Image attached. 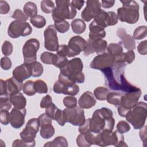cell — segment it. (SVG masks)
Returning a JSON list of instances; mask_svg holds the SVG:
<instances>
[{"label": "cell", "instance_id": "6da1fadb", "mask_svg": "<svg viewBox=\"0 0 147 147\" xmlns=\"http://www.w3.org/2000/svg\"><path fill=\"white\" fill-rule=\"evenodd\" d=\"M122 54L115 57V61L113 66L101 71L105 76V84L111 90L126 93L136 90L138 87L130 84L125 78L124 74L126 64L122 60Z\"/></svg>", "mask_w": 147, "mask_h": 147}, {"label": "cell", "instance_id": "7a4b0ae2", "mask_svg": "<svg viewBox=\"0 0 147 147\" xmlns=\"http://www.w3.org/2000/svg\"><path fill=\"white\" fill-rule=\"evenodd\" d=\"M113 114V111L109 108L102 107L96 110L92 118H88L90 131L97 134L102 130L113 131L115 124Z\"/></svg>", "mask_w": 147, "mask_h": 147}, {"label": "cell", "instance_id": "3957f363", "mask_svg": "<svg viewBox=\"0 0 147 147\" xmlns=\"http://www.w3.org/2000/svg\"><path fill=\"white\" fill-rule=\"evenodd\" d=\"M83 64L79 57L74 58L68 62L63 67L60 68V73L68 77L74 83H83L85 76L82 72Z\"/></svg>", "mask_w": 147, "mask_h": 147}, {"label": "cell", "instance_id": "277c9868", "mask_svg": "<svg viewBox=\"0 0 147 147\" xmlns=\"http://www.w3.org/2000/svg\"><path fill=\"white\" fill-rule=\"evenodd\" d=\"M122 6L117 9V16L122 22L130 24L136 23L139 19V5L135 1H121Z\"/></svg>", "mask_w": 147, "mask_h": 147}, {"label": "cell", "instance_id": "5b68a950", "mask_svg": "<svg viewBox=\"0 0 147 147\" xmlns=\"http://www.w3.org/2000/svg\"><path fill=\"white\" fill-rule=\"evenodd\" d=\"M95 145L100 146L114 145L116 147L127 146L125 143L123 134L117 130H102L95 135Z\"/></svg>", "mask_w": 147, "mask_h": 147}, {"label": "cell", "instance_id": "8992f818", "mask_svg": "<svg viewBox=\"0 0 147 147\" xmlns=\"http://www.w3.org/2000/svg\"><path fill=\"white\" fill-rule=\"evenodd\" d=\"M146 115L147 104L144 102H140L127 113L125 118L134 129H140L145 125Z\"/></svg>", "mask_w": 147, "mask_h": 147}, {"label": "cell", "instance_id": "52a82bcc", "mask_svg": "<svg viewBox=\"0 0 147 147\" xmlns=\"http://www.w3.org/2000/svg\"><path fill=\"white\" fill-rule=\"evenodd\" d=\"M56 6L54 9L52 17L55 22L65 19H73L76 14V10L71 5L69 1H56Z\"/></svg>", "mask_w": 147, "mask_h": 147}, {"label": "cell", "instance_id": "ba28073f", "mask_svg": "<svg viewBox=\"0 0 147 147\" xmlns=\"http://www.w3.org/2000/svg\"><path fill=\"white\" fill-rule=\"evenodd\" d=\"M141 95V90L139 88L136 90L125 93L122 95L121 103L118 107V114L122 117H125L127 113L138 102Z\"/></svg>", "mask_w": 147, "mask_h": 147}, {"label": "cell", "instance_id": "9c48e42d", "mask_svg": "<svg viewBox=\"0 0 147 147\" xmlns=\"http://www.w3.org/2000/svg\"><path fill=\"white\" fill-rule=\"evenodd\" d=\"M40 126L38 118H33L29 119L25 128L21 131L20 135L21 139L26 142L29 147L35 146V138Z\"/></svg>", "mask_w": 147, "mask_h": 147}, {"label": "cell", "instance_id": "30bf717a", "mask_svg": "<svg viewBox=\"0 0 147 147\" xmlns=\"http://www.w3.org/2000/svg\"><path fill=\"white\" fill-rule=\"evenodd\" d=\"M32 32V28L28 22L19 20L13 21L7 29V34L12 38H18L20 36L25 37L30 34Z\"/></svg>", "mask_w": 147, "mask_h": 147}, {"label": "cell", "instance_id": "8fae6325", "mask_svg": "<svg viewBox=\"0 0 147 147\" xmlns=\"http://www.w3.org/2000/svg\"><path fill=\"white\" fill-rule=\"evenodd\" d=\"M39 48L40 42L36 38H30L26 41L22 48L24 63L30 64L36 61V53Z\"/></svg>", "mask_w": 147, "mask_h": 147}, {"label": "cell", "instance_id": "7c38bea8", "mask_svg": "<svg viewBox=\"0 0 147 147\" xmlns=\"http://www.w3.org/2000/svg\"><path fill=\"white\" fill-rule=\"evenodd\" d=\"M67 122L71 123L74 126H81L86 121L84 112L83 109L77 106L73 108H65L63 110Z\"/></svg>", "mask_w": 147, "mask_h": 147}, {"label": "cell", "instance_id": "4fadbf2b", "mask_svg": "<svg viewBox=\"0 0 147 147\" xmlns=\"http://www.w3.org/2000/svg\"><path fill=\"white\" fill-rule=\"evenodd\" d=\"M115 61V57L104 52L95 56L90 63V67L92 69L102 71L108 67L113 66Z\"/></svg>", "mask_w": 147, "mask_h": 147}, {"label": "cell", "instance_id": "5bb4252c", "mask_svg": "<svg viewBox=\"0 0 147 147\" xmlns=\"http://www.w3.org/2000/svg\"><path fill=\"white\" fill-rule=\"evenodd\" d=\"M44 47L50 51H57L59 45L57 31L54 25H49L44 30Z\"/></svg>", "mask_w": 147, "mask_h": 147}, {"label": "cell", "instance_id": "9a60e30c", "mask_svg": "<svg viewBox=\"0 0 147 147\" xmlns=\"http://www.w3.org/2000/svg\"><path fill=\"white\" fill-rule=\"evenodd\" d=\"M98 25L105 28L109 26H113L118 23L117 14L114 11L106 12L101 9L93 20Z\"/></svg>", "mask_w": 147, "mask_h": 147}, {"label": "cell", "instance_id": "2e32d148", "mask_svg": "<svg viewBox=\"0 0 147 147\" xmlns=\"http://www.w3.org/2000/svg\"><path fill=\"white\" fill-rule=\"evenodd\" d=\"M87 45V42L79 36H75L70 38L68 43L67 57H72L84 51Z\"/></svg>", "mask_w": 147, "mask_h": 147}, {"label": "cell", "instance_id": "e0dca14e", "mask_svg": "<svg viewBox=\"0 0 147 147\" xmlns=\"http://www.w3.org/2000/svg\"><path fill=\"white\" fill-rule=\"evenodd\" d=\"M86 3V7L81 13V17L83 21L88 22L99 13L101 10V3L98 0H88Z\"/></svg>", "mask_w": 147, "mask_h": 147}, {"label": "cell", "instance_id": "ac0fdd59", "mask_svg": "<svg viewBox=\"0 0 147 147\" xmlns=\"http://www.w3.org/2000/svg\"><path fill=\"white\" fill-rule=\"evenodd\" d=\"M53 90L56 94L75 96L78 94L79 87L75 83H63L57 80L53 84Z\"/></svg>", "mask_w": 147, "mask_h": 147}, {"label": "cell", "instance_id": "d6986e66", "mask_svg": "<svg viewBox=\"0 0 147 147\" xmlns=\"http://www.w3.org/2000/svg\"><path fill=\"white\" fill-rule=\"evenodd\" d=\"M87 42V45L84 51V55L86 56H87L93 53L99 54L103 52L107 48V42L104 40L93 41L88 39Z\"/></svg>", "mask_w": 147, "mask_h": 147}, {"label": "cell", "instance_id": "ffe728a7", "mask_svg": "<svg viewBox=\"0 0 147 147\" xmlns=\"http://www.w3.org/2000/svg\"><path fill=\"white\" fill-rule=\"evenodd\" d=\"M10 114V123L11 126L15 129L20 128L25 122V117L26 114V109H18L14 107Z\"/></svg>", "mask_w": 147, "mask_h": 147}, {"label": "cell", "instance_id": "44dd1931", "mask_svg": "<svg viewBox=\"0 0 147 147\" xmlns=\"http://www.w3.org/2000/svg\"><path fill=\"white\" fill-rule=\"evenodd\" d=\"M117 35L121 39L120 44L127 50H134L136 48V42L133 37L126 33V30L120 28L117 30Z\"/></svg>", "mask_w": 147, "mask_h": 147}, {"label": "cell", "instance_id": "7402d4cb", "mask_svg": "<svg viewBox=\"0 0 147 147\" xmlns=\"http://www.w3.org/2000/svg\"><path fill=\"white\" fill-rule=\"evenodd\" d=\"M31 76L32 71L29 64L24 63L16 67L13 71V76L21 82L29 78Z\"/></svg>", "mask_w": 147, "mask_h": 147}, {"label": "cell", "instance_id": "603a6c76", "mask_svg": "<svg viewBox=\"0 0 147 147\" xmlns=\"http://www.w3.org/2000/svg\"><path fill=\"white\" fill-rule=\"evenodd\" d=\"M96 99H95L92 93L89 91L84 92L79 98L78 105L82 109H90L94 106L96 104Z\"/></svg>", "mask_w": 147, "mask_h": 147}, {"label": "cell", "instance_id": "cb8c5ba5", "mask_svg": "<svg viewBox=\"0 0 147 147\" xmlns=\"http://www.w3.org/2000/svg\"><path fill=\"white\" fill-rule=\"evenodd\" d=\"M90 33L89 39L91 40H102L106 36V31L105 29L98 25L94 21H92L89 25Z\"/></svg>", "mask_w": 147, "mask_h": 147}, {"label": "cell", "instance_id": "d4e9b609", "mask_svg": "<svg viewBox=\"0 0 147 147\" xmlns=\"http://www.w3.org/2000/svg\"><path fill=\"white\" fill-rule=\"evenodd\" d=\"M95 135L92 132L80 133L76 138V144L79 147H89L95 145Z\"/></svg>", "mask_w": 147, "mask_h": 147}, {"label": "cell", "instance_id": "484cf974", "mask_svg": "<svg viewBox=\"0 0 147 147\" xmlns=\"http://www.w3.org/2000/svg\"><path fill=\"white\" fill-rule=\"evenodd\" d=\"M7 93L10 96L20 92L23 88L22 82H19L13 76L5 80Z\"/></svg>", "mask_w": 147, "mask_h": 147}, {"label": "cell", "instance_id": "4316f807", "mask_svg": "<svg viewBox=\"0 0 147 147\" xmlns=\"http://www.w3.org/2000/svg\"><path fill=\"white\" fill-rule=\"evenodd\" d=\"M10 101L14 107L18 109H22L25 107L26 99L21 92H18L10 96Z\"/></svg>", "mask_w": 147, "mask_h": 147}, {"label": "cell", "instance_id": "83f0119b", "mask_svg": "<svg viewBox=\"0 0 147 147\" xmlns=\"http://www.w3.org/2000/svg\"><path fill=\"white\" fill-rule=\"evenodd\" d=\"M71 25L74 33L78 34L83 33L86 28V25L84 21L79 18L74 20Z\"/></svg>", "mask_w": 147, "mask_h": 147}, {"label": "cell", "instance_id": "f1b7e54d", "mask_svg": "<svg viewBox=\"0 0 147 147\" xmlns=\"http://www.w3.org/2000/svg\"><path fill=\"white\" fill-rule=\"evenodd\" d=\"M122 94L117 92H110L108 94L106 100L107 102L116 107H118L121 103Z\"/></svg>", "mask_w": 147, "mask_h": 147}, {"label": "cell", "instance_id": "f546056e", "mask_svg": "<svg viewBox=\"0 0 147 147\" xmlns=\"http://www.w3.org/2000/svg\"><path fill=\"white\" fill-rule=\"evenodd\" d=\"M58 56L57 55L49 52H44L40 56L41 61L46 64H52L55 65Z\"/></svg>", "mask_w": 147, "mask_h": 147}, {"label": "cell", "instance_id": "4dcf8cb0", "mask_svg": "<svg viewBox=\"0 0 147 147\" xmlns=\"http://www.w3.org/2000/svg\"><path fill=\"white\" fill-rule=\"evenodd\" d=\"M37 5L32 2L29 1L26 2L24 6V12L28 17H33L37 15Z\"/></svg>", "mask_w": 147, "mask_h": 147}, {"label": "cell", "instance_id": "1f68e13d", "mask_svg": "<svg viewBox=\"0 0 147 147\" xmlns=\"http://www.w3.org/2000/svg\"><path fill=\"white\" fill-rule=\"evenodd\" d=\"M68 142L66 138L63 136H58L56 137L52 141H49L44 144V146H62V147H67Z\"/></svg>", "mask_w": 147, "mask_h": 147}, {"label": "cell", "instance_id": "d6a6232c", "mask_svg": "<svg viewBox=\"0 0 147 147\" xmlns=\"http://www.w3.org/2000/svg\"><path fill=\"white\" fill-rule=\"evenodd\" d=\"M108 53L115 57L120 56L123 53V47L119 44L110 43L107 46Z\"/></svg>", "mask_w": 147, "mask_h": 147}, {"label": "cell", "instance_id": "836d02e7", "mask_svg": "<svg viewBox=\"0 0 147 147\" xmlns=\"http://www.w3.org/2000/svg\"><path fill=\"white\" fill-rule=\"evenodd\" d=\"M40 127V136L42 138L48 139L53 136L55 133V129L51 124L41 126Z\"/></svg>", "mask_w": 147, "mask_h": 147}, {"label": "cell", "instance_id": "e575fe53", "mask_svg": "<svg viewBox=\"0 0 147 147\" xmlns=\"http://www.w3.org/2000/svg\"><path fill=\"white\" fill-rule=\"evenodd\" d=\"M31 68L32 76L33 77H39L40 76L44 71L43 66L38 61H34L30 64H29Z\"/></svg>", "mask_w": 147, "mask_h": 147}, {"label": "cell", "instance_id": "d590c367", "mask_svg": "<svg viewBox=\"0 0 147 147\" xmlns=\"http://www.w3.org/2000/svg\"><path fill=\"white\" fill-rule=\"evenodd\" d=\"M109 90L106 87H98L94 91V95L96 99L99 100H105L109 93Z\"/></svg>", "mask_w": 147, "mask_h": 147}, {"label": "cell", "instance_id": "8d00e7d4", "mask_svg": "<svg viewBox=\"0 0 147 147\" xmlns=\"http://www.w3.org/2000/svg\"><path fill=\"white\" fill-rule=\"evenodd\" d=\"M30 21L33 26L40 29L45 26L46 24L45 18L41 15H36L30 19Z\"/></svg>", "mask_w": 147, "mask_h": 147}, {"label": "cell", "instance_id": "74e56055", "mask_svg": "<svg viewBox=\"0 0 147 147\" xmlns=\"http://www.w3.org/2000/svg\"><path fill=\"white\" fill-rule=\"evenodd\" d=\"M12 103L10 101V95L7 94L0 95V109L1 110H9L11 107Z\"/></svg>", "mask_w": 147, "mask_h": 147}, {"label": "cell", "instance_id": "f35d334b", "mask_svg": "<svg viewBox=\"0 0 147 147\" xmlns=\"http://www.w3.org/2000/svg\"><path fill=\"white\" fill-rule=\"evenodd\" d=\"M40 7L41 10L45 13H52L55 7V3L52 1L43 0L40 3Z\"/></svg>", "mask_w": 147, "mask_h": 147}, {"label": "cell", "instance_id": "ab89813d", "mask_svg": "<svg viewBox=\"0 0 147 147\" xmlns=\"http://www.w3.org/2000/svg\"><path fill=\"white\" fill-rule=\"evenodd\" d=\"M147 35L146 26H140L137 27L134 31L133 38L135 40H141Z\"/></svg>", "mask_w": 147, "mask_h": 147}, {"label": "cell", "instance_id": "60d3db41", "mask_svg": "<svg viewBox=\"0 0 147 147\" xmlns=\"http://www.w3.org/2000/svg\"><path fill=\"white\" fill-rule=\"evenodd\" d=\"M34 87L36 92L39 94H47L48 92V87L46 83L40 79L34 82Z\"/></svg>", "mask_w": 147, "mask_h": 147}, {"label": "cell", "instance_id": "b9f144b4", "mask_svg": "<svg viewBox=\"0 0 147 147\" xmlns=\"http://www.w3.org/2000/svg\"><path fill=\"white\" fill-rule=\"evenodd\" d=\"M23 92L25 94L28 96L34 95L36 92L34 87V82L32 80H28L23 85Z\"/></svg>", "mask_w": 147, "mask_h": 147}, {"label": "cell", "instance_id": "7bdbcfd3", "mask_svg": "<svg viewBox=\"0 0 147 147\" xmlns=\"http://www.w3.org/2000/svg\"><path fill=\"white\" fill-rule=\"evenodd\" d=\"M53 119L56 121L60 126L65 125L67 122L66 117L64 111L59 109L56 110Z\"/></svg>", "mask_w": 147, "mask_h": 147}, {"label": "cell", "instance_id": "ee69618b", "mask_svg": "<svg viewBox=\"0 0 147 147\" xmlns=\"http://www.w3.org/2000/svg\"><path fill=\"white\" fill-rule=\"evenodd\" d=\"M54 26L59 32L61 33H64L67 32L69 29V24L68 21L64 20L57 22H55Z\"/></svg>", "mask_w": 147, "mask_h": 147}, {"label": "cell", "instance_id": "f6af8a7d", "mask_svg": "<svg viewBox=\"0 0 147 147\" xmlns=\"http://www.w3.org/2000/svg\"><path fill=\"white\" fill-rule=\"evenodd\" d=\"M63 104L67 108H73L77 106V99L74 96H65L63 99Z\"/></svg>", "mask_w": 147, "mask_h": 147}, {"label": "cell", "instance_id": "bcb514c9", "mask_svg": "<svg viewBox=\"0 0 147 147\" xmlns=\"http://www.w3.org/2000/svg\"><path fill=\"white\" fill-rule=\"evenodd\" d=\"M122 57L123 61L126 64H131L135 59V53L133 50H128L125 53H122Z\"/></svg>", "mask_w": 147, "mask_h": 147}, {"label": "cell", "instance_id": "7dc6e473", "mask_svg": "<svg viewBox=\"0 0 147 147\" xmlns=\"http://www.w3.org/2000/svg\"><path fill=\"white\" fill-rule=\"evenodd\" d=\"M130 130L129 124L125 121H120L117 125V130L120 133L123 134L128 132Z\"/></svg>", "mask_w": 147, "mask_h": 147}, {"label": "cell", "instance_id": "c3c4849f", "mask_svg": "<svg viewBox=\"0 0 147 147\" xmlns=\"http://www.w3.org/2000/svg\"><path fill=\"white\" fill-rule=\"evenodd\" d=\"M13 50V47L12 44L9 41H5L2 46V53L5 56H7L12 53Z\"/></svg>", "mask_w": 147, "mask_h": 147}, {"label": "cell", "instance_id": "681fc988", "mask_svg": "<svg viewBox=\"0 0 147 147\" xmlns=\"http://www.w3.org/2000/svg\"><path fill=\"white\" fill-rule=\"evenodd\" d=\"M11 17L16 20H19L23 22H26L28 19V17L26 16L24 12L20 9H16L12 14Z\"/></svg>", "mask_w": 147, "mask_h": 147}, {"label": "cell", "instance_id": "f907efd6", "mask_svg": "<svg viewBox=\"0 0 147 147\" xmlns=\"http://www.w3.org/2000/svg\"><path fill=\"white\" fill-rule=\"evenodd\" d=\"M10 115L8 110H1L0 111V121L1 123L3 125H7L10 122Z\"/></svg>", "mask_w": 147, "mask_h": 147}, {"label": "cell", "instance_id": "816d5d0a", "mask_svg": "<svg viewBox=\"0 0 147 147\" xmlns=\"http://www.w3.org/2000/svg\"><path fill=\"white\" fill-rule=\"evenodd\" d=\"M38 120L40 125L41 126L45 125L51 124L52 119L51 117H49L46 113H43V114H41L38 117Z\"/></svg>", "mask_w": 147, "mask_h": 147}, {"label": "cell", "instance_id": "f5cc1de1", "mask_svg": "<svg viewBox=\"0 0 147 147\" xmlns=\"http://www.w3.org/2000/svg\"><path fill=\"white\" fill-rule=\"evenodd\" d=\"M53 103L52 97L49 95H47L46 96H44L40 104V106L42 109H46L49 106H51Z\"/></svg>", "mask_w": 147, "mask_h": 147}, {"label": "cell", "instance_id": "db71d44e", "mask_svg": "<svg viewBox=\"0 0 147 147\" xmlns=\"http://www.w3.org/2000/svg\"><path fill=\"white\" fill-rule=\"evenodd\" d=\"M12 63L10 58L4 56L1 59V67L3 70H8L11 67Z\"/></svg>", "mask_w": 147, "mask_h": 147}, {"label": "cell", "instance_id": "11a10c76", "mask_svg": "<svg viewBox=\"0 0 147 147\" xmlns=\"http://www.w3.org/2000/svg\"><path fill=\"white\" fill-rule=\"evenodd\" d=\"M56 53V55L59 56L67 57L68 55V45L65 44L59 45Z\"/></svg>", "mask_w": 147, "mask_h": 147}, {"label": "cell", "instance_id": "9f6ffc18", "mask_svg": "<svg viewBox=\"0 0 147 147\" xmlns=\"http://www.w3.org/2000/svg\"><path fill=\"white\" fill-rule=\"evenodd\" d=\"M137 51L138 53L142 55H146L147 54V41L144 40L140 42L137 47Z\"/></svg>", "mask_w": 147, "mask_h": 147}, {"label": "cell", "instance_id": "6f0895ef", "mask_svg": "<svg viewBox=\"0 0 147 147\" xmlns=\"http://www.w3.org/2000/svg\"><path fill=\"white\" fill-rule=\"evenodd\" d=\"M57 109L58 108L57 106L53 103L51 106L45 109V113L53 119Z\"/></svg>", "mask_w": 147, "mask_h": 147}, {"label": "cell", "instance_id": "680465c9", "mask_svg": "<svg viewBox=\"0 0 147 147\" xmlns=\"http://www.w3.org/2000/svg\"><path fill=\"white\" fill-rule=\"evenodd\" d=\"M10 6L5 1H0V13L6 14L10 11Z\"/></svg>", "mask_w": 147, "mask_h": 147}, {"label": "cell", "instance_id": "91938a15", "mask_svg": "<svg viewBox=\"0 0 147 147\" xmlns=\"http://www.w3.org/2000/svg\"><path fill=\"white\" fill-rule=\"evenodd\" d=\"M84 2H85L84 1L73 0V1H71V5L75 9H78V10H80L82 9V7H83Z\"/></svg>", "mask_w": 147, "mask_h": 147}, {"label": "cell", "instance_id": "94428289", "mask_svg": "<svg viewBox=\"0 0 147 147\" xmlns=\"http://www.w3.org/2000/svg\"><path fill=\"white\" fill-rule=\"evenodd\" d=\"M140 137L141 141L143 142L144 146L146 141V126H145L144 127H141L140 130Z\"/></svg>", "mask_w": 147, "mask_h": 147}, {"label": "cell", "instance_id": "6125c7cd", "mask_svg": "<svg viewBox=\"0 0 147 147\" xmlns=\"http://www.w3.org/2000/svg\"><path fill=\"white\" fill-rule=\"evenodd\" d=\"M12 146L13 147H20V146H23V147H29L28 144L25 142L24 141H23L22 139H17L14 140L13 142Z\"/></svg>", "mask_w": 147, "mask_h": 147}, {"label": "cell", "instance_id": "be15d7a7", "mask_svg": "<svg viewBox=\"0 0 147 147\" xmlns=\"http://www.w3.org/2000/svg\"><path fill=\"white\" fill-rule=\"evenodd\" d=\"M101 6L105 9H109L113 7L115 3V1H102Z\"/></svg>", "mask_w": 147, "mask_h": 147}, {"label": "cell", "instance_id": "e7e4bbea", "mask_svg": "<svg viewBox=\"0 0 147 147\" xmlns=\"http://www.w3.org/2000/svg\"><path fill=\"white\" fill-rule=\"evenodd\" d=\"M5 94H7V90H6V82L2 79H1V80H0V95H5Z\"/></svg>", "mask_w": 147, "mask_h": 147}]
</instances>
